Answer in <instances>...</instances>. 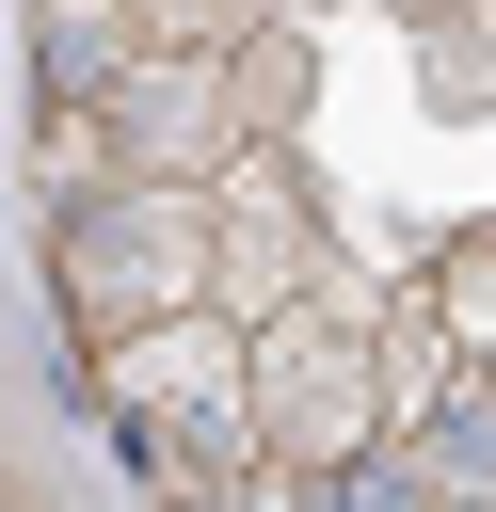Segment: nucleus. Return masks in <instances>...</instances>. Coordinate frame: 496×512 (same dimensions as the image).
<instances>
[{"label":"nucleus","mask_w":496,"mask_h":512,"mask_svg":"<svg viewBox=\"0 0 496 512\" xmlns=\"http://www.w3.org/2000/svg\"><path fill=\"white\" fill-rule=\"evenodd\" d=\"M48 288H64L80 352L160 336V320H192V304L224 288V208H208L192 176H112L96 208L48 224Z\"/></svg>","instance_id":"nucleus-1"},{"label":"nucleus","mask_w":496,"mask_h":512,"mask_svg":"<svg viewBox=\"0 0 496 512\" xmlns=\"http://www.w3.org/2000/svg\"><path fill=\"white\" fill-rule=\"evenodd\" d=\"M384 304L368 272H320V304L256 320V448L288 480H352L384 448Z\"/></svg>","instance_id":"nucleus-2"},{"label":"nucleus","mask_w":496,"mask_h":512,"mask_svg":"<svg viewBox=\"0 0 496 512\" xmlns=\"http://www.w3.org/2000/svg\"><path fill=\"white\" fill-rule=\"evenodd\" d=\"M208 208H224V320H288V304H320V208H304V160L288 144H240L224 176H208Z\"/></svg>","instance_id":"nucleus-3"},{"label":"nucleus","mask_w":496,"mask_h":512,"mask_svg":"<svg viewBox=\"0 0 496 512\" xmlns=\"http://www.w3.org/2000/svg\"><path fill=\"white\" fill-rule=\"evenodd\" d=\"M96 112H112V160H128V176H192V192H208V176L240 160V64L144 48V64H128Z\"/></svg>","instance_id":"nucleus-4"},{"label":"nucleus","mask_w":496,"mask_h":512,"mask_svg":"<svg viewBox=\"0 0 496 512\" xmlns=\"http://www.w3.org/2000/svg\"><path fill=\"white\" fill-rule=\"evenodd\" d=\"M144 64V0H32V112H96Z\"/></svg>","instance_id":"nucleus-5"},{"label":"nucleus","mask_w":496,"mask_h":512,"mask_svg":"<svg viewBox=\"0 0 496 512\" xmlns=\"http://www.w3.org/2000/svg\"><path fill=\"white\" fill-rule=\"evenodd\" d=\"M416 304L448 320V352H464V368H496V224H464V240L416 272Z\"/></svg>","instance_id":"nucleus-6"},{"label":"nucleus","mask_w":496,"mask_h":512,"mask_svg":"<svg viewBox=\"0 0 496 512\" xmlns=\"http://www.w3.org/2000/svg\"><path fill=\"white\" fill-rule=\"evenodd\" d=\"M288 128H304V32L272 16V32L240 48V144H288Z\"/></svg>","instance_id":"nucleus-7"},{"label":"nucleus","mask_w":496,"mask_h":512,"mask_svg":"<svg viewBox=\"0 0 496 512\" xmlns=\"http://www.w3.org/2000/svg\"><path fill=\"white\" fill-rule=\"evenodd\" d=\"M448 32V96H496V0H464V16H432Z\"/></svg>","instance_id":"nucleus-8"},{"label":"nucleus","mask_w":496,"mask_h":512,"mask_svg":"<svg viewBox=\"0 0 496 512\" xmlns=\"http://www.w3.org/2000/svg\"><path fill=\"white\" fill-rule=\"evenodd\" d=\"M400 16H464V0H400Z\"/></svg>","instance_id":"nucleus-9"}]
</instances>
